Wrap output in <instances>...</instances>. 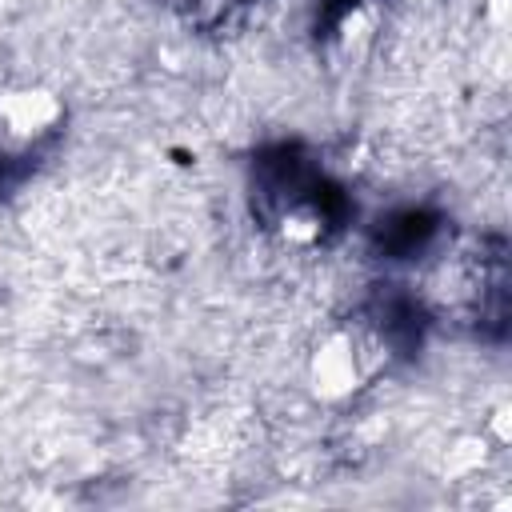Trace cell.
I'll return each instance as SVG.
<instances>
[{
    "label": "cell",
    "instance_id": "cell-1",
    "mask_svg": "<svg viewBox=\"0 0 512 512\" xmlns=\"http://www.w3.org/2000/svg\"><path fill=\"white\" fill-rule=\"evenodd\" d=\"M360 380H364V368H360L356 340L348 332H328L308 356V388H312V396L324 400V404H340L360 388Z\"/></svg>",
    "mask_w": 512,
    "mask_h": 512
},
{
    "label": "cell",
    "instance_id": "cell-2",
    "mask_svg": "<svg viewBox=\"0 0 512 512\" xmlns=\"http://www.w3.org/2000/svg\"><path fill=\"white\" fill-rule=\"evenodd\" d=\"M60 120V96L40 84L0 92V132L12 140H40Z\"/></svg>",
    "mask_w": 512,
    "mask_h": 512
},
{
    "label": "cell",
    "instance_id": "cell-3",
    "mask_svg": "<svg viewBox=\"0 0 512 512\" xmlns=\"http://www.w3.org/2000/svg\"><path fill=\"white\" fill-rule=\"evenodd\" d=\"M280 236L288 244H312L320 236V212L316 208H288V216L280 220Z\"/></svg>",
    "mask_w": 512,
    "mask_h": 512
},
{
    "label": "cell",
    "instance_id": "cell-4",
    "mask_svg": "<svg viewBox=\"0 0 512 512\" xmlns=\"http://www.w3.org/2000/svg\"><path fill=\"white\" fill-rule=\"evenodd\" d=\"M492 428H496V440L504 444V440H508V404H500V408H496V416H492Z\"/></svg>",
    "mask_w": 512,
    "mask_h": 512
},
{
    "label": "cell",
    "instance_id": "cell-5",
    "mask_svg": "<svg viewBox=\"0 0 512 512\" xmlns=\"http://www.w3.org/2000/svg\"><path fill=\"white\" fill-rule=\"evenodd\" d=\"M172 4H188V0H172Z\"/></svg>",
    "mask_w": 512,
    "mask_h": 512
}]
</instances>
